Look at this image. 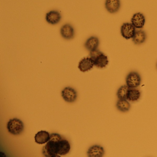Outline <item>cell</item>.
<instances>
[{"mask_svg":"<svg viewBox=\"0 0 157 157\" xmlns=\"http://www.w3.org/2000/svg\"><path fill=\"white\" fill-rule=\"evenodd\" d=\"M60 34L63 39L67 40H71L75 36V29L71 25L66 24L61 26Z\"/></svg>","mask_w":157,"mask_h":157,"instance_id":"obj_6","label":"cell"},{"mask_svg":"<svg viewBox=\"0 0 157 157\" xmlns=\"http://www.w3.org/2000/svg\"><path fill=\"white\" fill-rule=\"evenodd\" d=\"M146 33L142 30L136 31L135 35L132 38V41L136 45H140L145 43L147 39Z\"/></svg>","mask_w":157,"mask_h":157,"instance_id":"obj_16","label":"cell"},{"mask_svg":"<svg viewBox=\"0 0 157 157\" xmlns=\"http://www.w3.org/2000/svg\"><path fill=\"white\" fill-rule=\"evenodd\" d=\"M105 154L104 148L100 145H94L88 150L87 154L90 157H102Z\"/></svg>","mask_w":157,"mask_h":157,"instance_id":"obj_13","label":"cell"},{"mask_svg":"<svg viewBox=\"0 0 157 157\" xmlns=\"http://www.w3.org/2000/svg\"><path fill=\"white\" fill-rule=\"evenodd\" d=\"M94 66L93 60L90 57H86L80 61L78 68L80 71L84 72L90 70Z\"/></svg>","mask_w":157,"mask_h":157,"instance_id":"obj_11","label":"cell"},{"mask_svg":"<svg viewBox=\"0 0 157 157\" xmlns=\"http://www.w3.org/2000/svg\"><path fill=\"white\" fill-rule=\"evenodd\" d=\"M60 135L53 133L50 135V139L44 146L43 149V154L47 157H58L59 143L62 139Z\"/></svg>","mask_w":157,"mask_h":157,"instance_id":"obj_1","label":"cell"},{"mask_svg":"<svg viewBox=\"0 0 157 157\" xmlns=\"http://www.w3.org/2000/svg\"><path fill=\"white\" fill-rule=\"evenodd\" d=\"M100 44L99 38L95 36H91L87 39L84 44V47L88 51L91 52L98 49Z\"/></svg>","mask_w":157,"mask_h":157,"instance_id":"obj_12","label":"cell"},{"mask_svg":"<svg viewBox=\"0 0 157 157\" xmlns=\"http://www.w3.org/2000/svg\"><path fill=\"white\" fill-rule=\"evenodd\" d=\"M61 18V14L57 10H52L47 13L45 20L49 24L56 25L60 22Z\"/></svg>","mask_w":157,"mask_h":157,"instance_id":"obj_8","label":"cell"},{"mask_svg":"<svg viewBox=\"0 0 157 157\" xmlns=\"http://www.w3.org/2000/svg\"><path fill=\"white\" fill-rule=\"evenodd\" d=\"M50 139V135L47 131L41 130L35 136V142L37 144H44L47 143Z\"/></svg>","mask_w":157,"mask_h":157,"instance_id":"obj_14","label":"cell"},{"mask_svg":"<svg viewBox=\"0 0 157 157\" xmlns=\"http://www.w3.org/2000/svg\"><path fill=\"white\" fill-rule=\"evenodd\" d=\"M61 96L66 102L72 103L77 98V93L73 88L68 87L64 88L61 92Z\"/></svg>","mask_w":157,"mask_h":157,"instance_id":"obj_7","label":"cell"},{"mask_svg":"<svg viewBox=\"0 0 157 157\" xmlns=\"http://www.w3.org/2000/svg\"><path fill=\"white\" fill-rule=\"evenodd\" d=\"M141 96V92L138 89L129 88L127 95V100L131 102H135L138 101Z\"/></svg>","mask_w":157,"mask_h":157,"instance_id":"obj_17","label":"cell"},{"mask_svg":"<svg viewBox=\"0 0 157 157\" xmlns=\"http://www.w3.org/2000/svg\"><path fill=\"white\" fill-rule=\"evenodd\" d=\"M129 89V88L126 85L121 86L117 93L118 99H127V95Z\"/></svg>","mask_w":157,"mask_h":157,"instance_id":"obj_19","label":"cell"},{"mask_svg":"<svg viewBox=\"0 0 157 157\" xmlns=\"http://www.w3.org/2000/svg\"></svg>","mask_w":157,"mask_h":157,"instance_id":"obj_20","label":"cell"},{"mask_svg":"<svg viewBox=\"0 0 157 157\" xmlns=\"http://www.w3.org/2000/svg\"><path fill=\"white\" fill-rule=\"evenodd\" d=\"M71 149L70 144L69 142L65 139H61L59 143V156H63L67 154Z\"/></svg>","mask_w":157,"mask_h":157,"instance_id":"obj_15","label":"cell"},{"mask_svg":"<svg viewBox=\"0 0 157 157\" xmlns=\"http://www.w3.org/2000/svg\"><path fill=\"white\" fill-rule=\"evenodd\" d=\"M121 7L120 0H106L105 2V8L106 10L110 13H117Z\"/></svg>","mask_w":157,"mask_h":157,"instance_id":"obj_10","label":"cell"},{"mask_svg":"<svg viewBox=\"0 0 157 157\" xmlns=\"http://www.w3.org/2000/svg\"><path fill=\"white\" fill-rule=\"evenodd\" d=\"M130 107V104L127 99H119L116 103V107L117 110L123 113L128 112Z\"/></svg>","mask_w":157,"mask_h":157,"instance_id":"obj_18","label":"cell"},{"mask_svg":"<svg viewBox=\"0 0 157 157\" xmlns=\"http://www.w3.org/2000/svg\"><path fill=\"white\" fill-rule=\"evenodd\" d=\"M131 24L136 29H142L145 25L146 19L145 16L140 13H135L131 20Z\"/></svg>","mask_w":157,"mask_h":157,"instance_id":"obj_9","label":"cell"},{"mask_svg":"<svg viewBox=\"0 0 157 157\" xmlns=\"http://www.w3.org/2000/svg\"><path fill=\"white\" fill-rule=\"evenodd\" d=\"M136 29L132 24L124 23L122 25L120 29L121 35L127 40L131 39L135 35Z\"/></svg>","mask_w":157,"mask_h":157,"instance_id":"obj_5","label":"cell"},{"mask_svg":"<svg viewBox=\"0 0 157 157\" xmlns=\"http://www.w3.org/2000/svg\"><path fill=\"white\" fill-rule=\"evenodd\" d=\"M141 82V77L136 71H131L126 78V84L130 89L137 88L140 85Z\"/></svg>","mask_w":157,"mask_h":157,"instance_id":"obj_4","label":"cell"},{"mask_svg":"<svg viewBox=\"0 0 157 157\" xmlns=\"http://www.w3.org/2000/svg\"><path fill=\"white\" fill-rule=\"evenodd\" d=\"M7 129L11 134L19 135L22 133L24 129V124L21 120L17 118L10 119L7 124Z\"/></svg>","mask_w":157,"mask_h":157,"instance_id":"obj_3","label":"cell"},{"mask_svg":"<svg viewBox=\"0 0 157 157\" xmlns=\"http://www.w3.org/2000/svg\"><path fill=\"white\" fill-rule=\"evenodd\" d=\"M90 57L93 60L95 67L99 68H104L109 63L108 57L98 49L90 52Z\"/></svg>","mask_w":157,"mask_h":157,"instance_id":"obj_2","label":"cell"}]
</instances>
